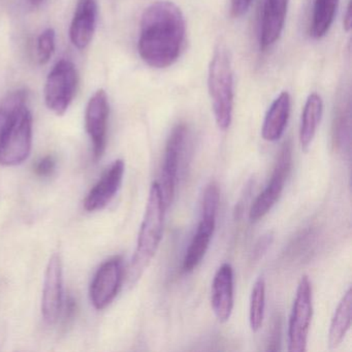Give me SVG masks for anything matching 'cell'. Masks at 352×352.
<instances>
[{
	"mask_svg": "<svg viewBox=\"0 0 352 352\" xmlns=\"http://www.w3.org/2000/svg\"><path fill=\"white\" fill-rule=\"evenodd\" d=\"M185 34L184 16L178 6L166 0L152 3L140 23V56L153 69H166L178 60Z\"/></svg>",
	"mask_w": 352,
	"mask_h": 352,
	"instance_id": "1",
	"label": "cell"
},
{
	"mask_svg": "<svg viewBox=\"0 0 352 352\" xmlns=\"http://www.w3.org/2000/svg\"><path fill=\"white\" fill-rule=\"evenodd\" d=\"M166 210L160 184L154 182L150 188L147 207L138 238L137 248L127 273V281L131 285L139 281L157 252L164 232Z\"/></svg>",
	"mask_w": 352,
	"mask_h": 352,
	"instance_id": "2",
	"label": "cell"
},
{
	"mask_svg": "<svg viewBox=\"0 0 352 352\" xmlns=\"http://www.w3.org/2000/svg\"><path fill=\"white\" fill-rule=\"evenodd\" d=\"M208 88L216 123L221 131H226L232 124L234 91L232 57L226 45L219 44L214 50Z\"/></svg>",
	"mask_w": 352,
	"mask_h": 352,
	"instance_id": "3",
	"label": "cell"
},
{
	"mask_svg": "<svg viewBox=\"0 0 352 352\" xmlns=\"http://www.w3.org/2000/svg\"><path fill=\"white\" fill-rule=\"evenodd\" d=\"M32 115L28 107L0 133V166L23 164L32 152Z\"/></svg>",
	"mask_w": 352,
	"mask_h": 352,
	"instance_id": "4",
	"label": "cell"
},
{
	"mask_svg": "<svg viewBox=\"0 0 352 352\" xmlns=\"http://www.w3.org/2000/svg\"><path fill=\"white\" fill-rule=\"evenodd\" d=\"M78 85L79 74L77 67L67 59L59 60L51 69L45 84L47 108L57 116H63L75 98Z\"/></svg>",
	"mask_w": 352,
	"mask_h": 352,
	"instance_id": "5",
	"label": "cell"
},
{
	"mask_svg": "<svg viewBox=\"0 0 352 352\" xmlns=\"http://www.w3.org/2000/svg\"><path fill=\"white\" fill-rule=\"evenodd\" d=\"M312 316V287L309 278L304 276L296 289L288 324V351H306Z\"/></svg>",
	"mask_w": 352,
	"mask_h": 352,
	"instance_id": "6",
	"label": "cell"
},
{
	"mask_svg": "<svg viewBox=\"0 0 352 352\" xmlns=\"http://www.w3.org/2000/svg\"><path fill=\"white\" fill-rule=\"evenodd\" d=\"M292 164V145L285 142L280 150L273 175L265 190L256 197L249 212L251 221L256 222L265 217L275 206L283 191L284 184L289 174Z\"/></svg>",
	"mask_w": 352,
	"mask_h": 352,
	"instance_id": "7",
	"label": "cell"
},
{
	"mask_svg": "<svg viewBox=\"0 0 352 352\" xmlns=\"http://www.w3.org/2000/svg\"><path fill=\"white\" fill-rule=\"evenodd\" d=\"M188 126L185 123H179L173 129L164 152V168L162 173V183L160 184L164 207L168 209L174 199L178 181L179 160L188 140Z\"/></svg>",
	"mask_w": 352,
	"mask_h": 352,
	"instance_id": "8",
	"label": "cell"
},
{
	"mask_svg": "<svg viewBox=\"0 0 352 352\" xmlns=\"http://www.w3.org/2000/svg\"><path fill=\"white\" fill-rule=\"evenodd\" d=\"M123 261L114 256L104 261L90 285V300L96 310L106 309L118 294L123 280Z\"/></svg>",
	"mask_w": 352,
	"mask_h": 352,
	"instance_id": "9",
	"label": "cell"
},
{
	"mask_svg": "<svg viewBox=\"0 0 352 352\" xmlns=\"http://www.w3.org/2000/svg\"><path fill=\"white\" fill-rule=\"evenodd\" d=\"M63 305V261L58 253H54L49 259L45 273L42 296V315L45 322L55 324L60 317Z\"/></svg>",
	"mask_w": 352,
	"mask_h": 352,
	"instance_id": "10",
	"label": "cell"
},
{
	"mask_svg": "<svg viewBox=\"0 0 352 352\" xmlns=\"http://www.w3.org/2000/svg\"><path fill=\"white\" fill-rule=\"evenodd\" d=\"M109 104L108 94L104 89H98L90 98L85 111V127L92 146L94 158L100 160L106 150L108 133Z\"/></svg>",
	"mask_w": 352,
	"mask_h": 352,
	"instance_id": "11",
	"label": "cell"
},
{
	"mask_svg": "<svg viewBox=\"0 0 352 352\" xmlns=\"http://www.w3.org/2000/svg\"><path fill=\"white\" fill-rule=\"evenodd\" d=\"M124 172V162L115 160L86 197L84 201L86 211H100L112 201L122 184Z\"/></svg>",
	"mask_w": 352,
	"mask_h": 352,
	"instance_id": "12",
	"label": "cell"
},
{
	"mask_svg": "<svg viewBox=\"0 0 352 352\" xmlns=\"http://www.w3.org/2000/svg\"><path fill=\"white\" fill-rule=\"evenodd\" d=\"M98 6L96 0H78L69 28V38L78 50H85L96 34Z\"/></svg>",
	"mask_w": 352,
	"mask_h": 352,
	"instance_id": "13",
	"label": "cell"
},
{
	"mask_svg": "<svg viewBox=\"0 0 352 352\" xmlns=\"http://www.w3.org/2000/svg\"><path fill=\"white\" fill-rule=\"evenodd\" d=\"M212 308L220 322L230 320L234 309V270L230 263H223L214 276Z\"/></svg>",
	"mask_w": 352,
	"mask_h": 352,
	"instance_id": "14",
	"label": "cell"
},
{
	"mask_svg": "<svg viewBox=\"0 0 352 352\" xmlns=\"http://www.w3.org/2000/svg\"><path fill=\"white\" fill-rule=\"evenodd\" d=\"M288 0H265L261 16L259 46L261 50H267L276 44L285 24Z\"/></svg>",
	"mask_w": 352,
	"mask_h": 352,
	"instance_id": "15",
	"label": "cell"
},
{
	"mask_svg": "<svg viewBox=\"0 0 352 352\" xmlns=\"http://www.w3.org/2000/svg\"><path fill=\"white\" fill-rule=\"evenodd\" d=\"M292 100L288 92L284 91L274 100L265 114L261 135L267 142H276L283 135L290 115Z\"/></svg>",
	"mask_w": 352,
	"mask_h": 352,
	"instance_id": "16",
	"label": "cell"
},
{
	"mask_svg": "<svg viewBox=\"0 0 352 352\" xmlns=\"http://www.w3.org/2000/svg\"><path fill=\"white\" fill-rule=\"evenodd\" d=\"M322 112L323 102L320 96L317 94H310L307 98L300 119V142L305 151L309 149L316 135Z\"/></svg>",
	"mask_w": 352,
	"mask_h": 352,
	"instance_id": "17",
	"label": "cell"
},
{
	"mask_svg": "<svg viewBox=\"0 0 352 352\" xmlns=\"http://www.w3.org/2000/svg\"><path fill=\"white\" fill-rule=\"evenodd\" d=\"M352 290L346 292L335 311L329 331V347L336 348L343 342L351 327Z\"/></svg>",
	"mask_w": 352,
	"mask_h": 352,
	"instance_id": "18",
	"label": "cell"
},
{
	"mask_svg": "<svg viewBox=\"0 0 352 352\" xmlns=\"http://www.w3.org/2000/svg\"><path fill=\"white\" fill-rule=\"evenodd\" d=\"M338 3L339 0H313L310 36L315 40L327 36L335 20Z\"/></svg>",
	"mask_w": 352,
	"mask_h": 352,
	"instance_id": "19",
	"label": "cell"
},
{
	"mask_svg": "<svg viewBox=\"0 0 352 352\" xmlns=\"http://www.w3.org/2000/svg\"><path fill=\"white\" fill-rule=\"evenodd\" d=\"M339 100L335 109L333 118V137L339 145L345 144L350 139V92L344 88L339 94Z\"/></svg>",
	"mask_w": 352,
	"mask_h": 352,
	"instance_id": "20",
	"label": "cell"
},
{
	"mask_svg": "<svg viewBox=\"0 0 352 352\" xmlns=\"http://www.w3.org/2000/svg\"><path fill=\"white\" fill-rule=\"evenodd\" d=\"M28 91L19 88L9 92L0 100V133L28 107Z\"/></svg>",
	"mask_w": 352,
	"mask_h": 352,
	"instance_id": "21",
	"label": "cell"
},
{
	"mask_svg": "<svg viewBox=\"0 0 352 352\" xmlns=\"http://www.w3.org/2000/svg\"><path fill=\"white\" fill-rule=\"evenodd\" d=\"M213 234L208 232L197 230V234L193 236L186 254H185L184 261H183V271L185 273H190L195 271V267L201 263L209 249L210 242H211Z\"/></svg>",
	"mask_w": 352,
	"mask_h": 352,
	"instance_id": "22",
	"label": "cell"
},
{
	"mask_svg": "<svg viewBox=\"0 0 352 352\" xmlns=\"http://www.w3.org/2000/svg\"><path fill=\"white\" fill-rule=\"evenodd\" d=\"M265 308V281L259 277L253 285L250 298V312L249 321L252 331L256 333L263 327Z\"/></svg>",
	"mask_w": 352,
	"mask_h": 352,
	"instance_id": "23",
	"label": "cell"
},
{
	"mask_svg": "<svg viewBox=\"0 0 352 352\" xmlns=\"http://www.w3.org/2000/svg\"><path fill=\"white\" fill-rule=\"evenodd\" d=\"M56 34L53 28H47L38 38L36 43V56L41 65H47L52 58L55 51Z\"/></svg>",
	"mask_w": 352,
	"mask_h": 352,
	"instance_id": "24",
	"label": "cell"
},
{
	"mask_svg": "<svg viewBox=\"0 0 352 352\" xmlns=\"http://www.w3.org/2000/svg\"><path fill=\"white\" fill-rule=\"evenodd\" d=\"M55 170H56V160L52 155L41 158L34 166V173L41 178H49L54 174Z\"/></svg>",
	"mask_w": 352,
	"mask_h": 352,
	"instance_id": "25",
	"label": "cell"
},
{
	"mask_svg": "<svg viewBox=\"0 0 352 352\" xmlns=\"http://www.w3.org/2000/svg\"><path fill=\"white\" fill-rule=\"evenodd\" d=\"M253 0H230V11L234 18L242 17L248 12Z\"/></svg>",
	"mask_w": 352,
	"mask_h": 352,
	"instance_id": "26",
	"label": "cell"
},
{
	"mask_svg": "<svg viewBox=\"0 0 352 352\" xmlns=\"http://www.w3.org/2000/svg\"><path fill=\"white\" fill-rule=\"evenodd\" d=\"M280 327H281V320L280 318H275L273 323V329H272L271 336H270L269 348L267 350L271 351H277L279 350L280 344Z\"/></svg>",
	"mask_w": 352,
	"mask_h": 352,
	"instance_id": "27",
	"label": "cell"
},
{
	"mask_svg": "<svg viewBox=\"0 0 352 352\" xmlns=\"http://www.w3.org/2000/svg\"><path fill=\"white\" fill-rule=\"evenodd\" d=\"M271 234H267V236H265L263 239H261V240H259L258 244L256 245V248H255L254 255H261L263 254V252H265V251H267V247L271 245Z\"/></svg>",
	"mask_w": 352,
	"mask_h": 352,
	"instance_id": "28",
	"label": "cell"
},
{
	"mask_svg": "<svg viewBox=\"0 0 352 352\" xmlns=\"http://www.w3.org/2000/svg\"><path fill=\"white\" fill-rule=\"evenodd\" d=\"M351 1H349L347 9H346L345 15H344V28H345L346 32H350V30H351Z\"/></svg>",
	"mask_w": 352,
	"mask_h": 352,
	"instance_id": "29",
	"label": "cell"
},
{
	"mask_svg": "<svg viewBox=\"0 0 352 352\" xmlns=\"http://www.w3.org/2000/svg\"><path fill=\"white\" fill-rule=\"evenodd\" d=\"M44 1L45 0H30V3H32L34 7H38V6L42 5Z\"/></svg>",
	"mask_w": 352,
	"mask_h": 352,
	"instance_id": "30",
	"label": "cell"
}]
</instances>
